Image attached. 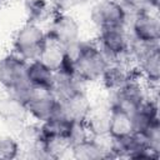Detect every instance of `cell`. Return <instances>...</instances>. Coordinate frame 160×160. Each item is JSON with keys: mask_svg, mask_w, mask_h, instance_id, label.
Listing matches in <instances>:
<instances>
[{"mask_svg": "<svg viewBox=\"0 0 160 160\" xmlns=\"http://www.w3.org/2000/svg\"><path fill=\"white\" fill-rule=\"evenodd\" d=\"M74 68L75 76L82 82H96L100 80L109 64L95 41L79 40L65 48Z\"/></svg>", "mask_w": 160, "mask_h": 160, "instance_id": "cell-1", "label": "cell"}, {"mask_svg": "<svg viewBox=\"0 0 160 160\" xmlns=\"http://www.w3.org/2000/svg\"><path fill=\"white\" fill-rule=\"evenodd\" d=\"M72 121L64 115L55 116L40 124L42 140H62L69 142V135Z\"/></svg>", "mask_w": 160, "mask_h": 160, "instance_id": "cell-15", "label": "cell"}, {"mask_svg": "<svg viewBox=\"0 0 160 160\" xmlns=\"http://www.w3.org/2000/svg\"><path fill=\"white\" fill-rule=\"evenodd\" d=\"M136 75H139L136 69L126 62H109L99 81L102 88L111 94Z\"/></svg>", "mask_w": 160, "mask_h": 160, "instance_id": "cell-10", "label": "cell"}, {"mask_svg": "<svg viewBox=\"0 0 160 160\" xmlns=\"http://www.w3.org/2000/svg\"><path fill=\"white\" fill-rule=\"evenodd\" d=\"M0 118L11 125H22L29 118L25 104L15 96L8 94L0 99Z\"/></svg>", "mask_w": 160, "mask_h": 160, "instance_id": "cell-13", "label": "cell"}, {"mask_svg": "<svg viewBox=\"0 0 160 160\" xmlns=\"http://www.w3.org/2000/svg\"><path fill=\"white\" fill-rule=\"evenodd\" d=\"M86 0H50V4L54 11L60 12H71L75 9L82 6Z\"/></svg>", "mask_w": 160, "mask_h": 160, "instance_id": "cell-21", "label": "cell"}, {"mask_svg": "<svg viewBox=\"0 0 160 160\" xmlns=\"http://www.w3.org/2000/svg\"><path fill=\"white\" fill-rule=\"evenodd\" d=\"M61 104V114L71 121H85L90 108L91 101L86 94V90H80L62 100Z\"/></svg>", "mask_w": 160, "mask_h": 160, "instance_id": "cell-11", "label": "cell"}, {"mask_svg": "<svg viewBox=\"0 0 160 160\" xmlns=\"http://www.w3.org/2000/svg\"><path fill=\"white\" fill-rule=\"evenodd\" d=\"M151 90L141 80L139 75L131 78L119 90L110 94L109 102L111 106L122 109L130 114L138 110L150 96Z\"/></svg>", "mask_w": 160, "mask_h": 160, "instance_id": "cell-5", "label": "cell"}, {"mask_svg": "<svg viewBox=\"0 0 160 160\" xmlns=\"http://www.w3.org/2000/svg\"><path fill=\"white\" fill-rule=\"evenodd\" d=\"M110 102L91 104L90 111L85 119V125L91 136H100L109 134V119H110Z\"/></svg>", "mask_w": 160, "mask_h": 160, "instance_id": "cell-12", "label": "cell"}, {"mask_svg": "<svg viewBox=\"0 0 160 160\" xmlns=\"http://www.w3.org/2000/svg\"><path fill=\"white\" fill-rule=\"evenodd\" d=\"M130 15L158 11L159 0H119Z\"/></svg>", "mask_w": 160, "mask_h": 160, "instance_id": "cell-19", "label": "cell"}, {"mask_svg": "<svg viewBox=\"0 0 160 160\" xmlns=\"http://www.w3.org/2000/svg\"><path fill=\"white\" fill-rule=\"evenodd\" d=\"M48 39L64 48L79 41L81 38V25L71 12L55 11L46 28Z\"/></svg>", "mask_w": 160, "mask_h": 160, "instance_id": "cell-6", "label": "cell"}, {"mask_svg": "<svg viewBox=\"0 0 160 160\" xmlns=\"http://www.w3.org/2000/svg\"><path fill=\"white\" fill-rule=\"evenodd\" d=\"M25 108L29 118L39 124L62 115L60 100L48 89H32L31 95L25 101Z\"/></svg>", "mask_w": 160, "mask_h": 160, "instance_id": "cell-8", "label": "cell"}, {"mask_svg": "<svg viewBox=\"0 0 160 160\" xmlns=\"http://www.w3.org/2000/svg\"><path fill=\"white\" fill-rule=\"evenodd\" d=\"M131 132H134L131 114L122 109L111 106L110 119H109V135L114 139H119Z\"/></svg>", "mask_w": 160, "mask_h": 160, "instance_id": "cell-16", "label": "cell"}, {"mask_svg": "<svg viewBox=\"0 0 160 160\" xmlns=\"http://www.w3.org/2000/svg\"><path fill=\"white\" fill-rule=\"evenodd\" d=\"M95 42L108 62H126L131 65L129 56L131 36L126 26L106 28L99 30Z\"/></svg>", "mask_w": 160, "mask_h": 160, "instance_id": "cell-3", "label": "cell"}, {"mask_svg": "<svg viewBox=\"0 0 160 160\" xmlns=\"http://www.w3.org/2000/svg\"><path fill=\"white\" fill-rule=\"evenodd\" d=\"M126 29L134 40L144 42H159L160 40V21L158 11L140 12L130 15Z\"/></svg>", "mask_w": 160, "mask_h": 160, "instance_id": "cell-9", "label": "cell"}, {"mask_svg": "<svg viewBox=\"0 0 160 160\" xmlns=\"http://www.w3.org/2000/svg\"><path fill=\"white\" fill-rule=\"evenodd\" d=\"M46 41L48 35L41 25L26 21L14 34L12 52L18 54L26 61L38 60Z\"/></svg>", "mask_w": 160, "mask_h": 160, "instance_id": "cell-4", "label": "cell"}, {"mask_svg": "<svg viewBox=\"0 0 160 160\" xmlns=\"http://www.w3.org/2000/svg\"><path fill=\"white\" fill-rule=\"evenodd\" d=\"M28 62L15 52L6 54L0 59V85L8 94L21 100L24 104L34 89L26 80Z\"/></svg>", "mask_w": 160, "mask_h": 160, "instance_id": "cell-2", "label": "cell"}, {"mask_svg": "<svg viewBox=\"0 0 160 160\" xmlns=\"http://www.w3.org/2000/svg\"><path fill=\"white\" fill-rule=\"evenodd\" d=\"M21 150L20 142L12 136H0V159H12Z\"/></svg>", "mask_w": 160, "mask_h": 160, "instance_id": "cell-20", "label": "cell"}, {"mask_svg": "<svg viewBox=\"0 0 160 160\" xmlns=\"http://www.w3.org/2000/svg\"><path fill=\"white\" fill-rule=\"evenodd\" d=\"M54 9L50 4V0H26L25 1V14L30 22L44 24L50 20L54 14Z\"/></svg>", "mask_w": 160, "mask_h": 160, "instance_id": "cell-18", "label": "cell"}, {"mask_svg": "<svg viewBox=\"0 0 160 160\" xmlns=\"http://www.w3.org/2000/svg\"><path fill=\"white\" fill-rule=\"evenodd\" d=\"M90 21L98 29L126 26L130 14L119 0H98L90 9Z\"/></svg>", "mask_w": 160, "mask_h": 160, "instance_id": "cell-7", "label": "cell"}, {"mask_svg": "<svg viewBox=\"0 0 160 160\" xmlns=\"http://www.w3.org/2000/svg\"><path fill=\"white\" fill-rule=\"evenodd\" d=\"M71 156L75 159H86V160H92V159H104L108 158V154L102 145L100 144L99 139L95 136H90L86 140L72 145L70 148Z\"/></svg>", "mask_w": 160, "mask_h": 160, "instance_id": "cell-17", "label": "cell"}, {"mask_svg": "<svg viewBox=\"0 0 160 160\" xmlns=\"http://www.w3.org/2000/svg\"><path fill=\"white\" fill-rule=\"evenodd\" d=\"M55 72L40 60H32L28 62L26 80L34 89L51 90Z\"/></svg>", "mask_w": 160, "mask_h": 160, "instance_id": "cell-14", "label": "cell"}]
</instances>
